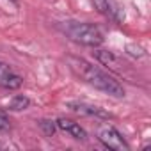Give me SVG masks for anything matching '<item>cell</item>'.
<instances>
[{"instance_id": "9c48e42d", "label": "cell", "mask_w": 151, "mask_h": 151, "mask_svg": "<svg viewBox=\"0 0 151 151\" xmlns=\"http://www.w3.org/2000/svg\"><path fill=\"white\" fill-rule=\"evenodd\" d=\"M29 107H30V100H29L27 96H23V94H16V96L9 101V105H7V109L13 110V112H20V110L29 109Z\"/></svg>"}, {"instance_id": "3957f363", "label": "cell", "mask_w": 151, "mask_h": 151, "mask_svg": "<svg viewBox=\"0 0 151 151\" xmlns=\"http://www.w3.org/2000/svg\"><path fill=\"white\" fill-rule=\"evenodd\" d=\"M98 139L109 149H114V151H130L128 142L124 140V137L114 126H103V128H100Z\"/></svg>"}, {"instance_id": "7a4b0ae2", "label": "cell", "mask_w": 151, "mask_h": 151, "mask_svg": "<svg viewBox=\"0 0 151 151\" xmlns=\"http://www.w3.org/2000/svg\"><path fill=\"white\" fill-rule=\"evenodd\" d=\"M62 32L75 43L84 45V46H100L103 43V34L100 32L98 27L91 25V23H84V22H64L62 25Z\"/></svg>"}, {"instance_id": "30bf717a", "label": "cell", "mask_w": 151, "mask_h": 151, "mask_svg": "<svg viewBox=\"0 0 151 151\" xmlns=\"http://www.w3.org/2000/svg\"><path fill=\"white\" fill-rule=\"evenodd\" d=\"M55 123L53 121H48V119H43L41 123H39V128L43 130V133L46 135V137H52L53 133H55Z\"/></svg>"}, {"instance_id": "7c38bea8", "label": "cell", "mask_w": 151, "mask_h": 151, "mask_svg": "<svg viewBox=\"0 0 151 151\" xmlns=\"http://www.w3.org/2000/svg\"><path fill=\"white\" fill-rule=\"evenodd\" d=\"M0 147H2V144H0Z\"/></svg>"}, {"instance_id": "277c9868", "label": "cell", "mask_w": 151, "mask_h": 151, "mask_svg": "<svg viewBox=\"0 0 151 151\" xmlns=\"http://www.w3.org/2000/svg\"><path fill=\"white\" fill-rule=\"evenodd\" d=\"M22 84H23V78L20 77V75L14 73L9 64L0 60V87L14 91V89L22 87Z\"/></svg>"}, {"instance_id": "5b68a950", "label": "cell", "mask_w": 151, "mask_h": 151, "mask_svg": "<svg viewBox=\"0 0 151 151\" xmlns=\"http://www.w3.org/2000/svg\"><path fill=\"white\" fill-rule=\"evenodd\" d=\"M93 4L96 6V9L101 14H105L112 22H116V23H121L123 22L124 14H123V9L116 4V0H93Z\"/></svg>"}, {"instance_id": "52a82bcc", "label": "cell", "mask_w": 151, "mask_h": 151, "mask_svg": "<svg viewBox=\"0 0 151 151\" xmlns=\"http://www.w3.org/2000/svg\"><path fill=\"white\" fill-rule=\"evenodd\" d=\"M55 124H57L62 132L69 133L73 139H78V140H86V139H87V132L80 126V123H75V121H71V119L60 117Z\"/></svg>"}, {"instance_id": "8fae6325", "label": "cell", "mask_w": 151, "mask_h": 151, "mask_svg": "<svg viewBox=\"0 0 151 151\" xmlns=\"http://www.w3.org/2000/svg\"><path fill=\"white\" fill-rule=\"evenodd\" d=\"M9 126H11V121H9V117H7L6 110H2V109H0V132L7 130Z\"/></svg>"}, {"instance_id": "ba28073f", "label": "cell", "mask_w": 151, "mask_h": 151, "mask_svg": "<svg viewBox=\"0 0 151 151\" xmlns=\"http://www.w3.org/2000/svg\"><path fill=\"white\" fill-rule=\"evenodd\" d=\"M93 55L101 62V64H105L107 68H110V69H114V71H119L121 68H119V59L112 53V52H109V50H94L93 52Z\"/></svg>"}, {"instance_id": "6da1fadb", "label": "cell", "mask_w": 151, "mask_h": 151, "mask_svg": "<svg viewBox=\"0 0 151 151\" xmlns=\"http://www.w3.org/2000/svg\"><path fill=\"white\" fill-rule=\"evenodd\" d=\"M68 62H69L71 69L89 86H93V87H96V89H100L110 96H116V98L124 96V87L116 78H112L109 73L100 69L98 66H94V64H91L80 57H68Z\"/></svg>"}, {"instance_id": "8992f818", "label": "cell", "mask_w": 151, "mask_h": 151, "mask_svg": "<svg viewBox=\"0 0 151 151\" xmlns=\"http://www.w3.org/2000/svg\"><path fill=\"white\" fill-rule=\"evenodd\" d=\"M68 107L73 110V112H78L82 116H94V117H103V119H109L110 114L105 112L103 109L96 107V105H89V103H80V101H71L68 103Z\"/></svg>"}]
</instances>
